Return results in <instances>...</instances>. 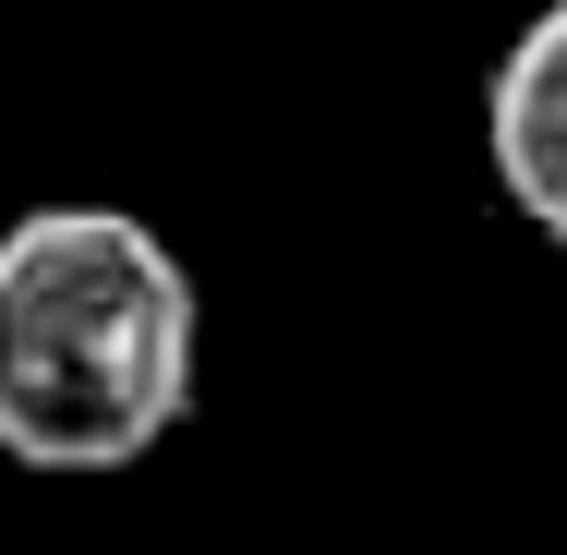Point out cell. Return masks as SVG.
<instances>
[{
  "label": "cell",
  "instance_id": "6da1fadb",
  "mask_svg": "<svg viewBox=\"0 0 567 555\" xmlns=\"http://www.w3.org/2000/svg\"><path fill=\"white\" fill-rule=\"evenodd\" d=\"M194 411V278L121 206H37L0 229V459L97 483L157 459Z\"/></svg>",
  "mask_w": 567,
  "mask_h": 555
},
{
  "label": "cell",
  "instance_id": "7a4b0ae2",
  "mask_svg": "<svg viewBox=\"0 0 567 555\" xmlns=\"http://www.w3.org/2000/svg\"><path fill=\"white\" fill-rule=\"evenodd\" d=\"M483 169L544 241H567V0H544L507 37L495 85H483Z\"/></svg>",
  "mask_w": 567,
  "mask_h": 555
}]
</instances>
